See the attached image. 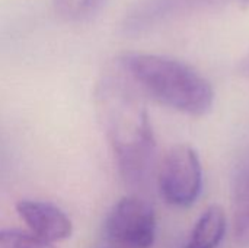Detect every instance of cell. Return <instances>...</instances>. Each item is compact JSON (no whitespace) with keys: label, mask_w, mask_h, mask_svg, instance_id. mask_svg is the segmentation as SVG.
<instances>
[{"label":"cell","mask_w":249,"mask_h":248,"mask_svg":"<svg viewBox=\"0 0 249 248\" xmlns=\"http://www.w3.org/2000/svg\"><path fill=\"white\" fill-rule=\"evenodd\" d=\"M249 0H134L121 18L127 35L146 34L172 19L225 6H248Z\"/></svg>","instance_id":"5"},{"label":"cell","mask_w":249,"mask_h":248,"mask_svg":"<svg viewBox=\"0 0 249 248\" xmlns=\"http://www.w3.org/2000/svg\"><path fill=\"white\" fill-rule=\"evenodd\" d=\"M0 248H55L54 244L45 243L31 232L18 229L0 231Z\"/></svg>","instance_id":"10"},{"label":"cell","mask_w":249,"mask_h":248,"mask_svg":"<svg viewBox=\"0 0 249 248\" xmlns=\"http://www.w3.org/2000/svg\"><path fill=\"white\" fill-rule=\"evenodd\" d=\"M239 70H241V73H244V75H249V51L244 56V58L241 60V63H239Z\"/></svg>","instance_id":"11"},{"label":"cell","mask_w":249,"mask_h":248,"mask_svg":"<svg viewBox=\"0 0 249 248\" xmlns=\"http://www.w3.org/2000/svg\"><path fill=\"white\" fill-rule=\"evenodd\" d=\"M117 67L160 104L179 113L206 115L214 101L210 82L190 64L162 54L127 51L118 56Z\"/></svg>","instance_id":"2"},{"label":"cell","mask_w":249,"mask_h":248,"mask_svg":"<svg viewBox=\"0 0 249 248\" xmlns=\"http://www.w3.org/2000/svg\"><path fill=\"white\" fill-rule=\"evenodd\" d=\"M104 231L118 247L150 248L156 238L155 210L140 197H123L108 212Z\"/></svg>","instance_id":"4"},{"label":"cell","mask_w":249,"mask_h":248,"mask_svg":"<svg viewBox=\"0 0 249 248\" xmlns=\"http://www.w3.org/2000/svg\"><path fill=\"white\" fill-rule=\"evenodd\" d=\"M203 184V170L194 148L175 145L165 155L159 171V189L163 199L178 208L196 203Z\"/></svg>","instance_id":"3"},{"label":"cell","mask_w":249,"mask_h":248,"mask_svg":"<svg viewBox=\"0 0 249 248\" xmlns=\"http://www.w3.org/2000/svg\"><path fill=\"white\" fill-rule=\"evenodd\" d=\"M228 228L226 213L220 205H212L197 221L185 248H217Z\"/></svg>","instance_id":"7"},{"label":"cell","mask_w":249,"mask_h":248,"mask_svg":"<svg viewBox=\"0 0 249 248\" xmlns=\"http://www.w3.org/2000/svg\"><path fill=\"white\" fill-rule=\"evenodd\" d=\"M233 237L238 247H249V168L241 170L235 177Z\"/></svg>","instance_id":"8"},{"label":"cell","mask_w":249,"mask_h":248,"mask_svg":"<svg viewBox=\"0 0 249 248\" xmlns=\"http://www.w3.org/2000/svg\"><path fill=\"white\" fill-rule=\"evenodd\" d=\"M54 12L64 20L82 22L93 18L107 0H51Z\"/></svg>","instance_id":"9"},{"label":"cell","mask_w":249,"mask_h":248,"mask_svg":"<svg viewBox=\"0 0 249 248\" xmlns=\"http://www.w3.org/2000/svg\"><path fill=\"white\" fill-rule=\"evenodd\" d=\"M18 215L28 225L31 234L54 244L67 240L73 232L69 216L57 206L39 200H20L16 205Z\"/></svg>","instance_id":"6"},{"label":"cell","mask_w":249,"mask_h":248,"mask_svg":"<svg viewBox=\"0 0 249 248\" xmlns=\"http://www.w3.org/2000/svg\"><path fill=\"white\" fill-rule=\"evenodd\" d=\"M95 102L123 178L134 187L144 184L156 148L146 108L121 76H105L98 82Z\"/></svg>","instance_id":"1"}]
</instances>
